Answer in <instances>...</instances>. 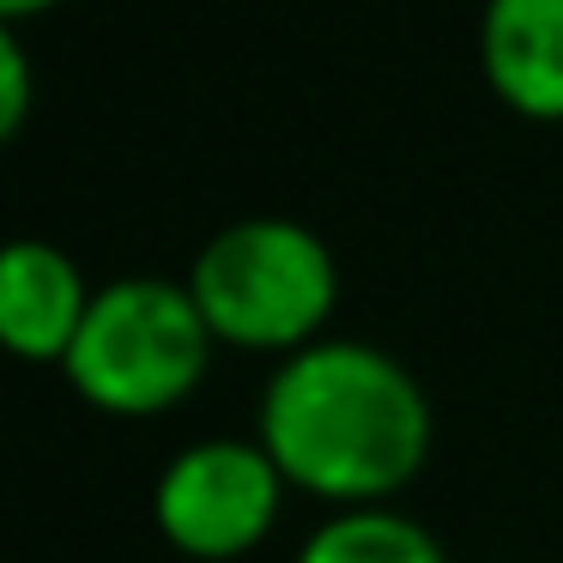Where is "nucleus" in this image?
I'll return each instance as SVG.
<instances>
[{"label":"nucleus","instance_id":"1","mask_svg":"<svg viewBox=\"0 0 563 563\" xmlns=\"http://www.w3.org/2000/svg\"><path fill=\"white\" fill-rule=\"evenodd\" d=\"M255 442L285 485L369 509L424 473L430 400L400 357L357 340H316L273 369Z\"/></svg>","mask_w":563,"mask_h":563},{"label":"nucleus","instance_id":"2","mask_svg":"<svg viewBox=\"0 0 563 563\" xmlns=\"http://www.w3.org/2000/svg\"><path fill=\"white\" fill-rule=\"evenodd\" d=\"M188 297L200 303L212 340L243 352H303L340 303L333 255L297 219H236L188 267Z\"/></svg>","mask_w":563,"mask_h":563},{"label":"nucleus","instance_id":"3","mask_svg":"<svg viewBox=\"0 0 563 563\" xmlns=\"http://www.w3.org/2000/svg\"><path fill=\"white\" fill-rule=\"evenodd\" d=\"M212 364V328L188 285L115 279L91 297L86 328L67 352V382L110 418H158L200 388Z\"/></svg>","mask_w":563,"mask_h":563},{"label":"nucleus","instance_id":"4","mask_svg":"<svg viewBox=\"0 0 563 563\" xmlns=\"http://www.w3.org/2000/svg\"><path fill=\"white\" fill-rule=\"evenodd\" d=\"M285 473L261 442L212 437L183 449L152 490V521L183 558L231 563L255 551L279 521Z\"/></svg>","mask_w":563,"mask_h":563},{"label":"nucleus","instance_id":"5","mask_svg":"<svg viewBox=\"0 0 563 563\" xmlns=\"http://www.w3.org/2000/svg\"><path fill=\"white\" fill-rule=\"evenodd\" d=\"M91 297L98 291H86L67 249L43 236L0 243V352L31 364H67Z\"/></svg>","mask_w":563,"mask_h":563},{"label":"nucleus","instance_id":"6","mask_svg":"<svg viewBox=\"0 0 563 563\" xmlns=\"http://www.w3.org/2000/svg\"><path fill=\"white\" fill-rule=\"evenodd\" d=\"M478 62L515 115L563 122V0H485Z\"/></svg>","mask_w":563,"mask_h":563},{"label":"nucleus","instance_id":"7","mask_svg":"<svg viewBox=\"0 0 563 563\" xmlns=\"http://www.w3.org/2000/svg\"><path fill=\"white\" fill-rule=\"evenodd\" d=\"M297 563H449V558H442L430 527H418L412 515H394L382 503H369V509L328 515L303 539Z\"/></svg>","mask_w":563,"mask_h":563},{"label":"nucleus","instance_id":"8","mask_svg":"<svg viewBox=\"0 0 563 563\" xmlns=\"http://www.w3.org/2000/svg\"><path fill=\"white\" fill-rule=\"evenodd\" d=\"M25 115H31V55L13 25H0V146L19 140Z\"/></svg>","mask_w":563,"mask_h":563},{"label":"nucleus","instance_id":"9","mask_svg":"<svg viewBox=\"0 0 563 563\" xmlns=\"http://www.w3.org/2000/svg\"><path fill=\"white\" fill-rule=\"evenodd\" d=\"M55 0H0V25H19V19H37L49 13Z\"/></svg>","mask_w":563,"mask_h":563}]
</instances>
